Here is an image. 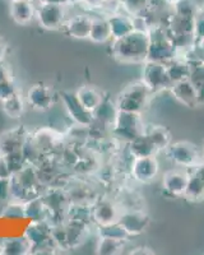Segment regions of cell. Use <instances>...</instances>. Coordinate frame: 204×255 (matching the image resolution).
Masks as SVG:
<instances>
[{"mask_svg":"<svg viewBox=\"0 0 204 255\" xmlns=\"http://www.w3.org/2000/svg\"><path fill=\"white\" fill-rule=\"evenodd\" d=\"M148 31L135 28L129 35L112 40L111 52L120 63L143 64L148 59Z\"/></svg>","mask_w":204,"mask_h":255,"instance_id":"1","label":"cell"},{"mask_svg":"<svg viewBox=\"0 0 204 255\" xmlns=\"http://www.w3.org/2000/svg\"><path fill=\"white\" fill-rule=\"evenodd\" d=\"M149 47L148 59L151 61L167 63L175 56H178V49L172 38L170 37L166 27L162 24H152L148 28Z\"/></svg>","mask_w":204,"mask_h":255,"instance_id":"2","label":"cell"},{"mask_svg":"<svg viewBox=\"0 0 204 255\" xmlns=\"http://www.w3.org/2000/svg\"><path fill=\"white\" fill-rule=\"evenodd\" d=\"M152 92L142 81L129 84L124 88L116 100V108L120 111H128V113H138L146 108L149 96Z\"/></svg>","mask_w":204,"mask_h":255,"instance_id":"3","label":"cell"},{"mask_svg":"<svg viewBox=\"0 0 204 255\" xmlns=\"http://www.w3.org/2000/svg\"><path fill=\"white\" fill-rule=\"evenodd\" d=\"M112 134L115 138L129 143L137 136L144 133V124L138 113H128V111L117 110L115 120L112 123Z\"/></svg>","mask_w":204,"mask_h":255,"instance_id":"4","label":"cell"},{"mask_svg":"<svg viewBox=\"0 0 204 255\" xmlns=\"http://www.w3.org/2000/svg\"><path fill=\"white\" fill-rule=\"evenodd\" d=\"M169 156L178 166L184 168H194L204 163V153L196 144L190 142H176L169 145Z\"/></svg>","mask_w":204,"mask_h":255,"instance_id":"5","label":"cell"},{"mask_svg":"<svg viewBox=\"0 0 204 255\" xmlns=\"http://www.w3.org/2000/svg\"><path fill=\"white\" fill-rule=\"evenodd\" d=\"M142 82L152 93L170 90L172 82L170 81L165 63L147 60L143 63Z\"/></svg>","mask_w":204,"mask_h":255,"instance_id":"6","label":"cell"},{"mask_svg":"<svg viewBox=\"0 0 204 255\" xmlns=\"http://www.w3.org/2000/svg\"><path fill=\"white\" fill-rule=\"evenodd\" d=\"M64 4H54V3H40L36 8V18L42 28L49 31L64 27L67 22V12H65Z\"/></svg>","mask_w":204,"mask_h":255,"instance_id":"7","label":"cell"},{"mask_svg":"<svg viewBox=\"0 0 204 255\" xmlns=\"http://www.w3.org/2000/svg\"><path fill=\"white\" fill-rule=\"evenodd\" d=\"M61 138L63 134L59 133L53 128H40L33 133H29L28 139L31 140L42 157L54 154L55 151L61 145Z\"/></svg>","mask_w":204,"mask_h":255,"instance_id":"8","label":"cell"},{"mask_svg":"<svg viewBox=\"0 0 204 255\" xmlns=\"http://www.w3.org/2000/svg\"><path fill=\"white\" fill-rule=\"evenodd\" d=\"M160 165L155 156L133 158L130 165L131 177L140 184H148L156 179Z\"/></svg>","mask_w":204,"mask_h":255,"instance_id":"9","label":"cell"},{"mask_svg":"<svg viewBox=\"0 0 204 255\" xmlns=\"http://www.w3.org/2000/svg\"><path fill=\"white\" fill-rule=\"evenodd\" d=\"M26 102L36 111H49L54 105L53 88L45 83H36L28 88Z\"/></svg>","mask_w":204,"mask_h":255,"instance_id":"10","label":"cell"},{"mask_svg":"<svg viewBox=\"0 0 204 255\" xmlns=\"http://www.w3.org/2000/svg\"><path fill=\"white\" fill-rule=\"evenodd\" d=\"M61 100L65 106V111H67L68 116L73 120L76 124L83 125V127H90L94 123V113L83 106L77 99L76 93L70 92H63L61 93Z\"/></svg>","mask_w":204,"mask_h":255,"instance_id":"11","label":"cell"},{"mask_svg":"<svg viewBox=\"0 0 204 255\" xmlns=\"http://www.w3.org/2000/svg\"><path fill=\"white\" fill-rule=\"evenodd\" d=\"M29 136V131L24 127H15L0 134V156L23 151Z\"/></svg>","mask_w":204,"mask_h":255,"instance_id":"12","label":"cell"},{"mask_svg":"<svg viewBox=\"0 0 204 255\" xmlns=\"http://www.w3.org/2000/svg\"><path fill=\"white\" fill-rule=\"evenodd\" d=\"M117 222L125 229L129 236H137L147 229L149 217L140 209H121Z\"/></svg>","mask_w":204,"mask_h":255,"instance_id":"13","label":"cell"},{"mask_svg":"<svg viewBox=\"0 0 204 255\" xmlns=\"http://www.w3.org/2000/svg\"><path fill=\"white\" fill-rule=\"evenodd\" d=\"M121 209L111 200L99 199L92 204V221L99 226L116 222Z\"/></svg>","mask_w":204,"mask_h":255,"instance_id":"14","label":"cell"},{"mask_svg":"<svg viewBox=\"0 0 204 255\" xmlns=\"http://www.w3.org/2000/svg\"><path fill=\"white\" fill-rule=\"evenodd\" d=\"M188 184H189V174L180 170L167 171L162 180L163 190L171 197H185Z\"/></svg>","mask_w":204,"mask_h":255,"instance_id":"15","label":"cell"},{"mask_svg":"<svg viewBox=\"0 0 204 255\" xmlns=\"http://www.w3.org/2000/svg\"><path fill=\"white\" fill-rule=\"evenodd\" d=\"M170 92L180 104H183L187 108L193 109L198 106L197 90L194 84L189 81V78L172 83L171 87H170Z\"/></svg>","mask_w":204,"mask_h":255,"instance_id":"16","label":"cell"},{"mask_svg":"<svg viewBox=\"0 0 204 255\" xmlns=\"http://www.w3.org/2000/svg\"><path fill=\"white\" fill-rule=\"evenodd\" d=\"M94 18L87 14H78L67 19L64 28L70 37L77 40H86L90 38L91 28H92Z\"/></svg>","mask_w":204,"mask_h":255,"instance_id":"17","label":"cell"},{"mask_svg":"<svg viewBox=\"0 0 204 255\" xmlns=\"http://www.w3.org/2000/svg\"><path fill=\"white\" fill-rule=\"evenodd\" d=\"M10 17L17 24H28L36 17V6L32 0H17L10 4Z\"/></svg>","mask_w":204,"mask_h":255,"instance_id":"18","label":"cell"},{"mask_svg":"<svg viewBox=\"0 0 204 255\" xmlns=\"http://www.w3.org/2000/svg\"><path fill=\"white\" fill-rule=\"evenodd\" d=\"M129 144V153L133 158H139V157H149L156 156L158 153L157 147L155 143L149 139V136L146 133L140 134L135 139L128 143Z\"/></svg>","mask_w":204,"mask_h":255,"instance_id":"19","label":"cell"},{"mask_svg":"<svg viewBox=\"0 0 204 255\" xmlns=\"http://www.w3.org/2000/svg\"><path fill=\"white\" fill-rule=\"evenodd\" d=\"M107 19L108 23H110L112 40L124 37L135 29L134 18L129 17V15L111 14V17H107Z\"/></svg>","mask_w":204,"mask_h":255,"instance_id":"20","label":"cell"},{"mask_svg":"<svg viewBox=\"0 0 204 255\" xmlns=\"http://www.w3.org/2000/svg\"><path fill=\"white\" fill-rule=\"evenodd\" d=\"M185 198L192 200H199L204 198V163L193 168V172L189 175V184H188Z\"/></svg>","mask_w":204,"mask_h":255,"instance_id":"21","label":"cell"},{"mask_svg":"<svg viewBox=\"0 0 204 255\" xmlns=\"http://www.w3.org/2000/svg\"><path fill=\"white\" fill-rule=\"evenodd\" d=\"M76 96L79 102L92 113L99 108L100 104L103 100V95L96 87H92V86H82L76 92Z\"/></svg>","mask_w":204,"mask_h":255,"instance_id":"22","label":"cell"},{"mask_svg":"<svg viewBox=\"0 0 204 255\" xmlns=\"http://www.w3.org/2000/svg\"><path fill=\"white\" fill-rule=\"evenodd\" d=\"M31 250H32V247L26 236L5 239L0 244V253L5 255H24L29 254Z\"/></svg>","mask_w":204,"mask_h":255,"instance_id":"23","label":"cell"},{"mask_svg":"<svg viewBox=\"0 0 204 255\" xmlns=\"http://www.w3.org/2000/svg\"><path fill=\"white\" fill-rule=\"evenodd\" d=\"M165 65H166L167 74H169V78L172 83L189 78L190 64L185 59L175 56L170 61L165 63Z\"/></svg>","mask_w":204,"mask_h":255,"instance_id":"24","label":"cell"},{"mask_svg":"<svg viewBox=\"0 0 204 255\" xmlns=\"http://www.w3.org/2000/svg\"><path fill=\"white\" fill-rule=\"evenodd\" d=\"M90 40L95 44H105L107 41L112 40L110 23H108L107 18H94Z\"/></svg>","mask_w":204,"mask_h":255,"instance_id":"25","label":"cell"},{"mask_svg":"<svg viewBox=\"0 0 204 255\" xmlns=\"http://www.w3.org/2000/svg\"><path fill=\"white\" fill-rule=\"evenodd\" d=\"M26 104V97L17 92L12 97L1 101V108H3V111L6 114V116H9L10 119H19L20 116L23 115Z\"/></svg>","mask_w":204,"mask_h":255,"instance_id":"26","label":"cell"},{"mask_svg":"<svg viewBox=\"0 0 204 255\" xmlns=\"http://www.w3.org/2000/svg\"><path fill=\"white\" fill-rule=\"evenodd\" d=\"M116 114V104H112L110 100L103 97V100H102L99 108L94 111L95 122L101 123V124L106 125V127H112V123H114Z\"/></svg>","mask_w":204,"mask_h":255,"instance_id":"27","label":"cell"},{"mask_svg":"<svg viewBox=\"0 0 204 255\" xmlns=\"http://www.w3.org/2000/svg\"><path fill=\"white\" fill-rule=\"evenodd\" d=\"M144 133L149 136V139L155 143L158 151L167 149L169 145L171 144V134L165 127H149L144 129Z\"/></svg>","mask_w":204,"mask_h":255,"instance_id":"28","label":"cell"},{"mask_svg":"<svg viewBox=\"0 0 204 255\" xmlns=\"http://www.w3.org/2000/svg\"><path fill=\"white\" fill-rule=\"evenodd\" d=\"M99 234L102 238H110L115 239V240L125 241L129 238V235L126 234L125 229L120 225L119 222H112L108 223V225H103V226H100Z\"/></svg>","mask_w":204,"mask_h":255,"instance_id":"29","label":"cell"},{"mask_svg":"<svg viewBox=\"0 0 204 255\" xmlns=\"http://www.w3.org/2000/svg\"><path fill=\"white\" fill-rule=\"evenodd\" d=\"M122 247H124V241L100 236L99 244H97V253L103 255L117 254L120 253V250H122Z\"/></svg>","mask_w":204,"mask_h":255,"instance_id":"30","label":"cell"},{"mask_svg":"<svg viewBox=\"0 0 204 255\" xmlns=\"http://www.w3.org/2000/svg\"><path fill=\"white\" fill-rule=\"evenodd\" d=\"M175 14L185 15V17H196V6L190 0H176L175 1Z\"/></svg>","mask_w":204,"mask_h":255,"instance_id":"31","label":"cell"},{"mask_svg":"<svg viewBox=\"0 0 204 255\" xmlns=\"http://www.w3.org/2000/svg\"><path fill=\"white\" fill-rule=\"evenodd\" d=\"M1 216L8 218H24V203L23 202H13L4 208Z\"/></svg>","mask_w":204,"mask_h":255,"instance_id":"32","label":"cell"},{"mask_svg":"<svg viewBox=\"0 0 204 255\" xmlns=\"http://www.w3.org/2000/svg\"><path fill=\"white\" fill-rule=\"evenodd\" d=\"M17 92H19V91L17 90L14 79H13V81L0 82V102L9 99V97H12V96L15 95Z\"/></svg>","mask_w":204,"mask_h":255,"instance_id":"33","label":"cell"},{"mask_svg":"<svg viewBox=\"0 0 204 255\" xmlns=\"http://www.w3.org/2000/svg\"><path fill=\"white\" fill-rule=\"evenodd\" d=\"M194 36L196 41H204V13H197Z\"/></svg>","mask_w":204,"mask_h":255,"instance_id":"34","label":"cell"},{"mask_svg":"<svg viewBox=\"0 0 204 255\" xmlns=\"http://www.w3.org/2000/svg\"><path fill=\"white\" fill-rule=\"evenodd\" d=\"M12 198V177L0 179V199Z\"/></svg>","mask_w":204,"mask_h":255,"instance_id":"35","label":"cell"},{"mask_svg":"<svg viewBox=\"0 0 204 255\" xmlns=\"http://www.w3.org/2000/svg\"><path fill=\"white\" fill-rule=\"evenodd\" d=\"M12 68L5 60H0V82L13 81Z\"/></svg>","mask_w":204,"mask_h":255,"instance_id":"36","label":"cell"},{"mask_svg":"<svg viewBox=\"0 0 204 255\" xmlns=\"http://www.w3.org/2000/svg\"><path fill=\"white\" fill-rule=\"evenodd\" d=\"M9 177H12V172L9 170L4 157L0 156V179H9Z\"/></svg>","mask_w":204,"mask_h":255,"instance_id":"37","label":"cell"},{"mask_svg":"<svg viewBox=\"0 0 204 255\" xmlns=\"http://www.w3.org/2000/svg\"><path fill=\"white\" fill-rule=\"evenodd\" d=\"M8 51V44L3 37H0V60H4Z\"/></svg>","mask_w":204,"mask_h":255,"instance_id":"38","label":"cell"},{"mask_svg":"<svg viewBox=\"0 0 204 255\" xmlns=\"http://www.w3.org/2000/svg\"><path fill=\"white\" fill-rule=\"evenodd\" d=\"M197 96H198V106L204 105V83L197 87Z\"/></svg>","mask_w":204,"mask_h":255,"instance_id":"39","label":"cell"},{"mask_svg":"<svg viewBox=\"0 0 204 255\" xmlns=\"http://www.w3.org/2000/svg\"><path fill=\"white\" fill-rule=\"evenodd\" d=\"M67 5H78V4L83 3V0H64Z\"/></svg>","mask_w":204,"mask_h":255,"instance_id":"40","label":"cell"},{"mask_svg":"<svg viewBox=\"0 0 204 255\" xmlns=\"http://www.w3.org/2000/svg\"><path fill=\"white\" fill-rule=\"evenodd\" d=\"M102 3H103V5H107L108 3H111V1H112V0H101Z\"/></svg>","mask_w":204,"mask_h":255,"instance_id":"41","label":"cell"},{"mask_svg":"<svg viewBox=\"0 0 204 255\" xmlns=\"http://www.w3.org/2000/svg\"><path fill=\"white\" fill-rule=\"evenodd\" d=\"M203 152H204V144H203Z\"/></svg>","mask_w":204,"mask_h":255,"instance_id":"42","label":"cell"}]
</instances>
